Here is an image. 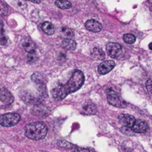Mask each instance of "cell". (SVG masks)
<instances>
[{"label": "cell", "mask_w": 152, "mask_h": 152, "mask_svg": "<svg viewBox=\"0 0 152 152\" xmlns=\"http://www.w3.org/2000/svg\"><path fill=\"white\" fill-rule=\"evenodd\" d=\"M85 76L80 70H75L68 83L57 86L52 90V96L56 100H62L68 94L78 91L83 86Z\"/></svg>", "instance_id": "cell-1"}, {"label": "cell", "mask_w": 152, "mask_h": 152, "mask_svg": "<svg viewBox=\"0 0 152 152\" xmlns=\"http://www.w3.org/2000/svg\"><path fill=\"white\" fill-rule=\"evenodd\" d=\"M27 137L34 140L44 139L48 133V128L42 122H35L27 125L25 128Z\"/></svg>", "instance_id": "cell-2"}, {"label": "cell", "mask_w": 152, "mask_h": 152, "mask_svg": "<svg viewBox=\"0 0 152 152\" xmlns=\"http://www.w3.org/2000/svg\"><path fill=\"white\" fill-rule=\"evenodd\" d=\"M20 120V116L16 113H7L0 117V125L4 127H12Z\"/></svg>", "instance_id": "cell-3"}, {"label": "cell", "mask_w": 152, "mask_h": 152, "mask_svg": "<svg viewBox=\"0 0 152 152\" xmlns=\"http://www.w3.org/2000/svg\"><path fill=\"white\" fill-rule=\"evenodd\" d=\"M106 52L111 57L117 58L121 55L123 52V48L117 43H108L106 46Z\"/></svg>", "instance_id": "cell-4"}, {"label": "cell", "mask_w": 152, "mask_h": 152, "mask_svg": "<svg viewBox=\"0 0 152 152\" xmlns=\"http://www.w3.org/2000/svg\"><path fill=\"white\" fill-rule=\"evenodd\" d=\"M107 98L110 104L117 107H124V102L114 91H109L107 94Z\"/></svg>", "instance_id": "cell-5"}, {"label": "cell", "mask_w": 152, "mask_h": 152, "mask_svg": "<svg viewBox=\"0 0 152 152\" xmlns=\"http://www.w3.org/2000/svg\"><path fill=\"white\" fill-rule=\"evenodd\" d=\"M114 66H115V62L113 60L105 61L98 66V72L101 75H104L109 73Z\"/></svg>", "instance_id": "cell-6"}, {"label": "cell", "mask_w": 152, "mask_h": 152, "mask_svg": "<svg viewBox=\"0 0 152 152\" xmlns=\"http://www.w3.org/2000/svg\"><path fill=\"white\" fill-rule=\"evenodd\" d=\"M148 126L145 122L140 120H137L134 123L132 129L135 133H145L148 130Z\"/></svg>", "instance_id": "cell-7"}, {"label": "cell", "mask_w": 152, "mask_h": 152, "mask_svg": "<svg viewBox=\"0 0 152 152\" xmlns=\"http://www.w3.org/2000/svg\"><path fill=\"white\" fill-rule=\"evenodd\" d=\"M119 120H120V123L123 124V126L130 128L133 126L134 123L136 121L134 117L130 114H120L119 116Z\"/></svg>", "instance_id": "cell-8"}, {"label": "cell", "mask_w": 152, "mask_h": 152, "mask_svg": "<svg viewBox=\"0 0 152 152\" xmlns=\"http://www.w3.org/2000/svg\"><path fill=\"white\" fill-rule=\"evenodd\" d=\"M86 28L91 32H99L102 30V25L99 22L94 19H90L86 22Z\"/></svg>", "instance_id": "cell-9"}, {"label": "cell", "mask_w": 152, "mask_h": 152, "mask_svg": "<svg viewBox=\"0 0 152 152\" xmlns=\"http://www.w3.org/2000/svg\"><path fill=\"white\" fill-rule=\"evenodd\" d=\"M22 45L24 50L28 53H34L36 49V45L34 42L29 38H25L22 40Z\"/></svg>", "instance_id": "cell-10"}, {"label": "cell", "mask_w": 152, "mask_h": 152, "mask_svg": "<svg viewBox=\"0 0 152 152\" xmlns=\"http://www.w3.org/2000/svg\"><path fill=\"white\" fill-rule=\"evenodd\" d=\"M0 100L5 104H10L13 101V95L7 89L0 91Z\"/></svg>", "instance_id": "cell-11"}, {"label": "cell", "mask_w": 152, "mask_h": 152, "mask_svg": "<svg viewBox=\"0 0 152 152\" xmlns=\"http://www.w3.org/2000/svg\"><path fill=\"white\" fill-rule=\"evenodd\" d=\"M31 80H32L36 84L38 85V86L39 85H45L46 81H47L45 76L43 74H42V73L39 72H37L35 73V74H33L32 77H31Z\"/></svg>", "instance_id": "cell-12"}, {"label": "cell", "mask_w": 152, "mask_h": 152, "mask_svg": "<svg viewBox=\"0 0 152 152\" xmlns=\"http://www.w3.org/2000/svg\"><path fill=\"white\" fill-rule=\"evenodd\" d=\"M62 46L63 48L68 50H74L77 48V42L71 39H64L62 42Z\"/></svg>", "instance_id": "cell-13"}, {"label": "cell", "mask_w": 152, "mask_h": 152, "mask_svg": "<svg viewBox=\"0 0 152 152\" xmlns=\"http://www.w3.org/2000/svg\"><path fill=\"white\" fill-rule=\"evenodd\" d=\"M32 113L38 117H45L48 115L47 109L41 105L34 106L32 109Z\"/></svg>", "instance_id": "cell-14"}, {"label": "cell", "mask_w": 152, "mask_h": 152, "mask_svg": "<svg viewBox=\"0 0 152 152\" xmlns=\"http://www.w3.org/2000/svg\"><path fill=\"white\" fill-rule=\"evenodd\" d=\"M41 28L45 34L48 35H51L54 33L55 28L53 24L49 22H44L41 25Z\"/></svg>", "instance_id": "cell-15"}, {"label": "cell", "mask_w": 152, "mask_h": 152, "mask_svg": "<svg viewBox=\"0 0 152 152\" xmlns=\"http://www.w3.org/2000/svg\"><path fill=\"white\" fill-rule=\"evenodd\" d=\"M60 36L65 39H71L74 37V34L71 28L62 27L60 29Z\"/></svg>", "instance_id": "cell-16"}, {"label": "cell", "mask_w": 152, "mask_h": 152, "mask_svg": "<svg viewBox=\"0 0 152 152\" xmlns=\"http://www.w3.org/2000/svg\"><path fill=\"white\" fill-rule=\"evenodd\" d=\"M91 56L94 59H97V60H102L105 57V54L103 50L100 48H94L93 51L91 53Z\"/></svg>", "instance_id": "cell-17"}, {"label": "cell", "mask_w": 152, "mask_h": 152, "mask_svg": "<svg viewBox=\"0 0 152 152\" xmlns=\"http://www.w3.org/2000/svg\"><path fill=\"white\" fill-rule=\"evenodd\" d=\"M10 3L19 10H24L27 7V3L25 0H10Z\"/></svg>", "instance_id": "cell-18"}, {"label": "cell", "mask_w": 152, "mask_h": 152, "mask_svg": "<svg viewBox=\"0 0 152 152\" xmlns=\"http://www.w3.org/2000/svg\"><path fill=\"white\" fill-rule=\"evenodd\" d=\"M55 4L56 7L61 9H69L72 6L71 3L67 0H56L55 1Z\"/></svg>", "instance_id": "cell-19"}, {"label": "cell", "mask_w": 152, "mask_h": 152, "mask_svg": "<svg viewBox=\"0 0 152 152\" xmlns=\"http://www.w3.org/2000/svg\"><path fill=\"white\" fill-rule=\"evenodd\" d=\"M83 113L86 114H94L96 113V108L94 105H87L83 107Z\"/></svg>", "instance_id": "cell-20"}, {"label": "cell", "mask_w": 152, "mask_h": 152, "mask_svg": "<svg viewBox=\"0 0 152 152\" xmlns=\"http://www.w3.org/2000/svg\"><path fill=\"white\" fill-rule=\"evenodd\" d=\"M123 40L128 44H133L136 41V37L133 34H126L123 36Z\"/></svg>", "instance_id": "cell-21"}, {"label": "cell", "mask_w": 152, "mask_h": 152, "mask_svg": "<svg viewBox=\"0 0 152 152\" xmlns=\"http://www.w3.org/2000/svg\"><path fill=\"white\" fill-rule=\"evenodd\" d=\"M58 145L61 147H63V148H71L73 147V145L70 142H68V141L65 140H61L58 142Z\"/></svg>", "instance_id": "cell-22"}, {"label": "cell", "mask_w": 152, "mask_h": 152, "mask_svg": "<svg viewBox=\"0 0 152 152\" xmlns=\"http://www.w3.org/2000/svg\"><path fill=\"white\" fill-rule=\"evenodd\" d=\"M122 132L127 135H133V134L135 133V132L132 130V129H131L130 127H127V126H125L124 128H123V129H122Z\"/></svg>", "instance_id": "cell-23"}, {"label": "cell", "mask_w": 152, "mask_h": 152, "mask_svg": "<svg viewBox=\"0 0 152 152\" xmlns=\"http://www.w3.org/2000/svg\"><path fill=\"white\" fill-rule=\"evenodd\" d=\"M7 43V38L4 34H0V45H5Z\"/></svg>", "instance_id": "cell-24"}, {"label": "cell", "mask_w": 152, "mask_h": 152, "mask_svg": "<svg viewBox=\"0 0 152 152\" xmlns=\"http://www.w3.org/2000/svg\"><path fill=\"white\" fill-rule=\"evenodd\" d=\"M146 88L149 94L152 96V80H149L146 83Z\"/></svg>", "instance_id": "cell-25"}, {"label": "cell", "mask_w": 152, "mask_h": 152, "mask_svg": "<svg viewBox=\"0 0 152 152\" xmlns=\"http://www.w3.org/2000/svg\"><path fill=\"white\" fill-rule=\"evenodd\" d=\"M74 152H94L91 148H77Z\"/></svg>", "instance_id": "cell-26"}, {"label": "cell", "mask_w": 152, "mask_h": 152, "mask_svg": "<svg viewBox=\"0 0 152 152\" xmlns=\"http://www.w3.org/2000/svg\"><path fill=\"white\" fill-rule=\"evenodd\" d=\"M34 58H36V56H34V53H30L29 55H28V62H34V61H35V59Z\"/></svg>", "instance_id": "cell-27"}, {"label": "cell", "mask_w": 152, "mask_h": 152, "mask_svg": "<svg viewBox=\"0 0 152 152\" xmlns=\"http://www.w3.org/2000/svg\"><path fill=\"white\" fill-rule=\"evenodd\" d=\"M3 23H2V21L0 19V34H3Z\"/></svg>", "instance_id": "cell-28"}, {"label": "cell", "mask_w": 152, "mask_h": 152, "mask_svg": "<svg viewBox=\"0 0 152 152\" xmlns=\"http://www.w3.org/2000/svg\"><path fill=\"white\" fill-rule=\"evenodd\" d=\"M28 1H31L33 3H36V4H39V3H41V0H28Z\"/></svg>", "instance_id": "cell-29"}, {"label": "cell", "mask_w": 152, "mask_h": 152, "mask_svg": "<svg viewBox=\"0 0 152 152\" xmlns=\"http://www.w3.org/2000/svg\"><path fill=\"white\" fill-rule=\"evenodd\" d=\"M148 48H149L150 50H152V42L150 43L149 45H148Z\"/></svg>", "instance_id": "cell-30"}, {"label": "cell", "mask_w": 152, "mask_h": 152, "mask_svg": "<svg viewBox=\"0 0 152 152\" xmlns=\"http://www.w3.org/2000/svg\"><path fill=\"white\" fill-rule=\"evenodd\" d=\"M0 91H1V90H0Z\"/></svg>", "instance_id": "cell-31"}]
</instances>
